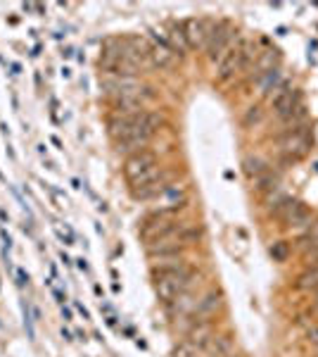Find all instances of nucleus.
Returning <instances> with one entry per match:
<instances>
[{
  "instance_id": "nucleus-10",
  "label": "nucleus",
  "mask_w": 318,
  "mask_h": 357,
  "mask_svg": "<svg viewBox=\"0 0 318 357\" xmlns=\"http://www.w3.org/2000/svg\"><path fill=\"white\" fill-rule=\"evenodd\" d=\"M269 172H271V167L266 160H262V158H247L245 160V174L250 178H254V181H257L259 176L269 174Z\"/></svg>"
},
{
  "instance_id": "nucleus-9",
  "label": "nucleus",
  "mask_w": 318,
  "mask_h": 357,
  "mask_svg": "<svg viewBox=\"0 0 318 357\" xmlns=\"http://www.w3.org/2000/svg\"><path fill=\"white\" fill-rule=\"evenodd\" d=\"M283 82H285V79L280 77L278 69H269V72H264V74H259V77H257V84H259L262 96H271Z\"/></svg>"
},
{
  "instance_id": "nucleus-11",
  "label": "nucleus",
  "mask_w": 318,
  "mask_h": 357,
  "mask_svg": "<svg viewBox=\"0 0 318 357\" xmlns=\"http://www.w3.org/2000/svg\"><path fill=\"white\" fill-rule=\"evenodd\" d=\"M297 284H299V289H304V291H311V293L318 291V267L304 269V272L299 274Z\"/></svg>"
},
{
  "instance_id": "nucleus-3",
  "label": "nucleus",
  "mask_w": 318,
  "mask_h": 357,
  "mask_svg": "<svg viewBox=\"0 0 318 357\" xmlns=\"http://www.w3.org/2000/svg\"><path fill=\"white\" fill-rule=\"evenodd\" d=\"M124 178L129 183V191H136V188H143L148 183H154L161 178L159 172V160L152 151H138L126 158L124 162Z\"/></svg>"
},
{
  "instance_id": "nucleus-1",
  "label": "nucleus",
  "mask_w": 318,
  "mask_h": 357,
  "mask_svg": "<svg viewBox=\"0 0 318 357\" xmlns=\"http://www.w3.org/2000/svg\"><path fill=\"white\" fill-rule=\"evenodd\" d=\"M152 286L159 303L171 305L178 296L198 289V272L181 255L157 257L152 260Z\"/></svg>"
},
{
  "instance_id": "nucleus-8",
  "label": "nucleus",
  "mask_w": 318,
  "mask_h": 357,
  "mask_svg": "<svg viewBox=\"0 0 318 357\" xmlns=\"http://www.w3.org/2000/svg\"><path fill=\"white\" fill-rule=\"evenodd\" d=\"M235 41V31L230 26H225V24H214L212 29V36H209V41H207V53H209L212 60H218L223 53H225V48H228L230 43Z\"/></svg>"
},
{
  "instance_id": "nucleus-13",
  "label": "nucleus",
  "mask_w": 318,
  "mask_h": 357,
  "mask_svg": "<svg viewBox=\"0 0 318 357\" xmlns=\"http://www.w3.org/2000/svg\"><path fill=\"white\" fill-rule=\"evenodd\" d=\"M314 310L318 312V291H314Z\"/></svg>"
},
{
  "instance_id": "nucleus-7",
  "label": "nucleus",
  "mask_w": 318,
  "mask_h": 357,
  "mask_svg": "<svg viewBox=\"0 0 318 357\" xmlns=\"http://www.w3.org/2000/svg\"><path fill=\"white\" fill-rule=\"evenodd\" d=\"M214 24H209L207 20H188L186 24L181 26L183 31V41H186L190 48H207V41L212 36Z\"/></svg>"
},
{
  "instance_id": "nucleus-4",
  "label": "nucleus",
  "mask_w": 318,
  "mask_h": 357,
  "mask_svg": "<svg viewBox=\"0 0 318 357\" xmlns=\"http://www.w3.org/2000/svg\"><path fill=\"white\" fill-rule=\"evenodd\" d=\"M250 57H252V45L247 41H242V38H235V41L225 48V53L216 60L218 77L230 79L233 74L242 72V69L247 67V62H250Z\"/></svg>"
},
{
  "instance_id": "nucleus-2",
  "label": "nucleus",
  "mask_w": 318,
  "mask_h": 357,
  "mask_svg": "<svg viewBox=\"0 0 318 357\" xmlns=\"http://www.w3.org/2000/svg\"><path fill=\"white\" fill-rule=\"evenodd\" d=\"M161 124V117L157 112H129V114H117L109 119V136L117 143V151L133 155L138 151H145L150 138L157 134Z\"/></svg>"
},
{
  "instance_id": "nucleus-5",
  "label": "nucleus",
  "mask_w": 318,
  "mask_h": 357,
  "mask_svg": "<svg viewBox=\"0 0 318 357\" xmlns=\"http://www.w3.org/2000/svg\"><path fill=\"white\" fill-rule=\"evenodd\" d=\"M273 212L278 215V220L285 224L287 229L297 231L299 236H302L306 229L311 227V222H314V215H311V212L306 210L302 203L292 200L290 195H285V198H283L280 203L273 207Z\"/></svg>"
},
{
  "instance_id": "nucleus-12",
  "label": "nucleus",
  "mask_w": 318,
  "mask_h": 357,
  "mask_svg": "<svg viewBox=\"0 0 318 357\" xmlns=\"http://www.w3.org/2000/svg\"><path fill=\"white\" fill-rule=\"evenodd\" d=\"M173 357H207V355L202 353L190 338H183V341L176 345V350H173Z\"/></svg>"
},
{
  "instance_id": "nucleus-6",
  "label": "nucleus",
  "mask_w": 318,
  "mask_h": 357,
  "mask_svg": "<svg viewBox=\"0 0 318 357\" xmlns=\"http://www.w3.org/2000/svg\"><path fill=\"white\" fill-rule=\"evenodd\" d=\"M309 148H311V138L302 126H290V129L280 136V151L292 160L304 158V155L309 153Z\"/></svg>"
}]
</instances>
